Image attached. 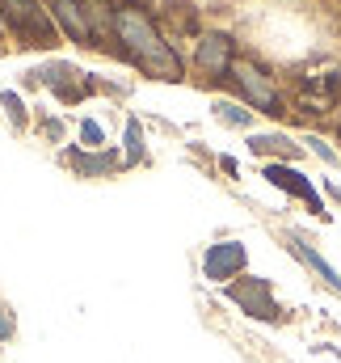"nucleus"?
Here are the masks:
<instances>
[{
  "instance_id": "423d86ee",
  "label": "nucleus",
  "mask_w": 341,
  "mask_h": 363,
  "mask_svg": "<svg viewBox=\"0 0 341 363\" xmlns=\"http://www.w3.org/2000/svg\"><path fill=\"white\" fill-rule=\"evenodd\" d=\"M198 64H202L207 72H224V68H232V43H228L224 34H207V38L198 43Z\"/></svg>"
},
{
  "instance_id": "f257e3e1",
  "label": "nucleus",
  "mask_w": 341,
  "mask_h": 363,
  "mask_svg": "<svg viewBox=\"0 0 341 363\" xmlns=\"http://www.w3.org/2000/svg\"><path fill=\"white\" fill-rule=\"evenodd\" d=\"M114 30H118V38L127 43V51L148 68V72H161L165 81H177L181 77V68H177V55H173L169 47L161 43V34H156V26L144 17V13H135V9H122L118 17H114Z\"/></svg>"
},
{
  "instance_id": "9d476101",
  "label": "nucleus",
  "mask_w": 341,
  "mask_h": 363,
  "mask_svg": "<svg viewBox=\"0 0 341 363\" xmlns=\"http://www.w3.org/2000/svg\"><path fill=\"white\" fill-rule=\"evenodd\" d=\"M215 114H219L224 123H232V127H249V110H241V106H232V101H215Z\"/></svg>"
},
{
  "instance_id": "0eeeda50",
  "label": "nucleus",
  "mask_w": 341,
  "mask_h": 363,
  "mask_svg": "<svg viewBox=\"0 0 341 363\" xmlns=\"http://www.w3.org/2000/svg\"><path fill=\"white\" fill-rule=\"evenodd\" d=\"M51 4H55V17L64 21V30H68L76 43H88V34H93V30H88V21H85V13H81V4H76V0H51Z\"/></svg>"
},
{
  "instance_id": "f8f14e48",
  "label": "nucleus",
  "mask_w": 341,
  "mask_h": 363,
  "mask_svg": "<svg viewBox=\"0 0 341 363\" xmlns=\"http://www.w3.org/2000/svg\"><path fill=\"white\" fill-rule=\"evenodd\" d=\"M0 101H4V110L13 114V123H21V118H25V114H21V97H17V93H4Z\"/></svg>"
},
{
  "instance_id": "2eb2a0df",
  "label": "nucleus",
  "mask_w": 341,
  "mask_h": 363,
  "mask_svg": "<svg viewBox=\"0 0 341 363\" xmlns=\"http://www.w3.org/2000/svg\"><path fill=\"white\" fill-rule=\"evenodd\" d=\"M8 334H13V321H8V313L0 308V338H8Z\"/></svg>"
},
{
  "instance_id": "ddd939ff",
  "label": "nucleus",
  "mask_w": 341,
  "mask_h": 363,
  "mask_svg": "<svg viewBox=\"0 0 341 363\" xmlns=\"http://www.w3.org/2000/svg\"><path fill=\"white\" fill-rule=\"evenodd\" d=\"M308 148H312V152H316V157H325V161H329V165H337V152H333V148H329V144H325V140H308Z\"/></svg>"
},
{
  "instance_id": "39448f33",
  "label": "nucleus",
  "mask_w": 341,
  "mask_h": 363,
  "mask_svg": "<svg viewBox=\"0 0 341 363\" xmlns=\"http://www.w3.org/2000/svg\"><path fill=\"white\" fill-rule=\"evenodd\" d=\"M265 178L274 182V186H282V190H291V194H299L312 211H320V194H316L312 182H304V174H295V169H287V165H265Z\"/></svg>"
},
{
  "instance_id": "f03ea898",
  "label": "nucleus",
  "mask_w": 341,
  "mask_h": 363,
  "mask_svg": "<svg viewBox=\"0 0 341 363\" xmlns=\"http://www.w3.org/2000/svg\"><path fill=\"white\" fill-rule=\"evenodd\" d=\"M232 77H236L241 89L249 93L253 106H261L265 114H278V89L270 85V77L261 68H253V64H232Z\"/></svg>"
},
{
  "instance_id": "4468645a",
  "label": "nucleus",
  "mask_w": 341,
  "mask_h": 363,
  "mask_svg": "<svg viewBox=\"0 0 341 363\" xmlns=\"http://www.w3.org/2000/svg\"><path fill=\"white\" fill-rule=\"evenodd\" d=\"M81 135H85L88 144H101V127H97L93 118H85V123H81Z\"/></svg>"
},
{
  "instance_id": "9b49d317",
  "label": "nucleus",
  "mask_w": 341,
  "mask_h": 363,
  "mask_svg": "<svg viewBox=\"0 0 341 363\" xmlns=\"http://www.w3.org/2000/svg\"><path fill=\"white\" fill-rule=\"evenodd\" d=\"M139 123H127V161H139Z\"/></svg>"
},
{
  "instance_id": "7ed1b4c3",
  "label": "nucleus",
  "mask_w": 341,
  "mask_h": 363,
  "mask_svg": "<svg viewBox=\"0 0 341 363\" xmlns=\"http://www.w3.org/2000/svg\"><path fill=\"white\" fill-rule=\"evenodd\" d=\"M232 300H236L241 308H249L253 317L278 321V304L270 300V283H265V279H249V283H236V287H232Z\"/></svg>"
},
{
  "instance_id": "1a4fd4ad",
  "label": "nucleus",
  "mask_w": 341,
  "mask_h": 363,
  "mask_svg": "<svg viewBox=\"0 0 341 363\" xmlns=\"http://www.w3.org/2000/svg\"><path fill=\"white\" fill-rule=\"evenodd\" d=\"M249 148H253L257 157H261V152H282V157H295V152H299V148H295L291 140H282V135H253Z\"/></svg>"
},
{
  "instance_id": "6e6552de",
  "label": "nucleus",
  "mask_w": 341,
  "mask_h": 363,
  "mask_svg": "<svg viewBox=\"0 0 341 363\" xmlns=\"http://www.w3.org/2000/svg\"><path fill=\"white\" fill-rule=\"evenodd\" d=\"M295 254H299V258H304L308 267H316V271H320V279H325L329 287H337V291H341V274L333 271V267H329V262H325V258H320V254L312 250V245H304V241H295Z\"/></svg>"
},
{
  "instance_id": "20e7f679",
  "label": "nucleus",
  "mask_w": 341,
  "mask_h": 363,
  "mask_svg": "<svg viewBox=\"0 0 341 363\" xmlns=\"http://www.w3.org/2000/svg\"><path fill=\"white\" fill-rule=\"evenodd\" d=\"M245 262H249L245 245H236V241H224V245H211V250H207V262H202V271H207V279H232V274L241 271Z\"/></svg>"
}]
</instances>
